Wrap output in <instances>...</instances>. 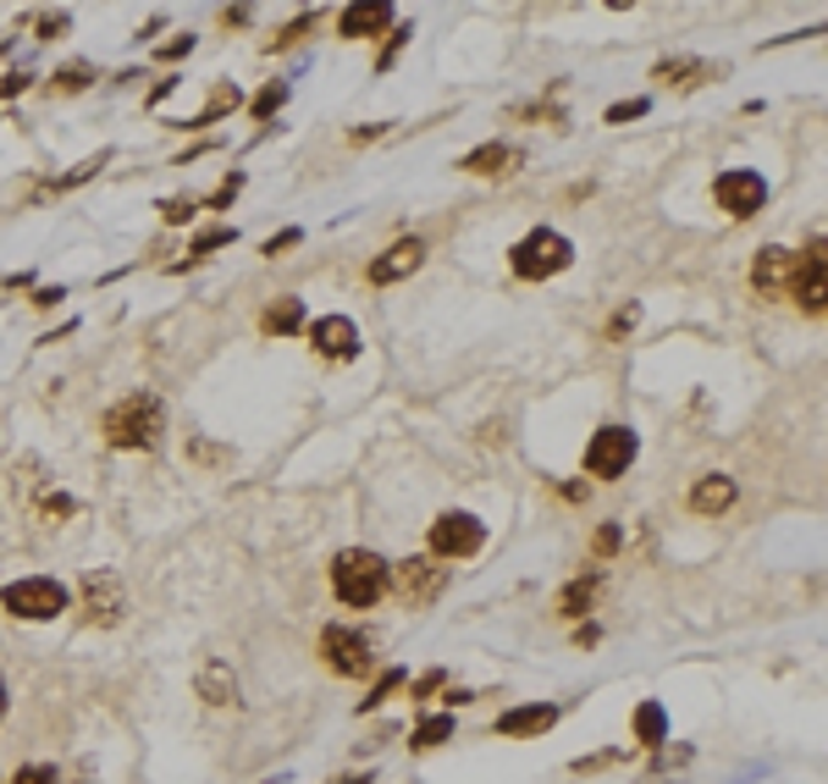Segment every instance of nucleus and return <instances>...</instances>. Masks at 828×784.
Segmentation results:
<instances>
[{"instance_id":"nucleus-1","label":"nucleus","mask_w":828,"mask_h":784,"mask_svg":"<svg viewBox=\"0 0 828 784\" xmlns=\"http://www.w3.org/2000/svg\"><path fill=\"white\" fill-rule=\"evenodd\" d=\"M161 432H166V404L155 392H128V399L111 404L106 421H100V437L122 454H150L161 443Z\"/></svg>"},{"instance_id":"nucleus-2","label":"nucleus","mask_w":828,"mask_h":784,"mask_svg":"<svg viewBox=\"0 0 828 784\" xmlns=\"http://www.w3.org/2000/svg\"><path fill=\"white\" fill-rule=\"evenodd\" d=\"M331 591L342 608H375L386 597V558L370 547H342L331 558Z\"/></svg>"},{"instance_id":"nucleus-3","label":"nucleus","mask_w":828,"mask_h":784,"mask_svg":"<svg viewBox=\"0 0 828 784\" xmlns=\"http://www.w3.org/2000/svg\"><path fill=\"white\" fill-rule=\"evenodd\" d=\"M509 265H514L520 282H553L558 271L575 265V243H569L564 232H553V227H536V232H525V238L509 249Z\"/></svg>"},{"instance_id":"nucleus-4","label":"nucleus","mask_w":828,"mask_h":784,"mask_svg":"<svg viewBox=\"0 0 828 784\" xmlns=\"http://www.w3.org/2000/svg\"><path fill=\"white\" fill-rule=\"evenodd\" d=\"M448 580H454V569L437 564L432 553H414V558H403V564H386V591H392L403 608H432V602L448 591Z\"/></svg>"},{"instance_id":"nucleus-5","label":"nucleus","mask_w":828,"mask_h":784,"mask_svg":"<svg viewBox=\"0 0 828 784\" xmlns=\"http://www.w3.org/2000/svg\"><path fill=\"white\" fill-rule=\"evenodd\" d=\"M0 608H7L12 619H29V624H51V619H62V613L73 608V597H67V586H62V580H51V575H29V580L0 586Z\"/></svg>"},{"instance_id":"nucleus-6","label":"nucleus","mask_w":828,"mask_h":784,"mask_svg":"<svg viewBox=\"0 0 828 784\" xmlns=\"http://www.w3.org/2000/svg\"><path fill=\"white\" fill-rule=\"evenodd\" d=\"M432 558L437 564H459V558H476L481 547H487V525L476 520V514H465V509H448V514H437L432 520Z\"/></svg>"},{"instance_id":"nucleus-7","label":"nucleus","mask_w":828,"mask_h":784,"mask_svg":"<svg viewBox=\"0 0 828 784\" xmlns=\"http://www.w3.org/2000/svg\"><path fill=\"white\" fill-rule=\"evenodd\" d=\"M78 602H84V619L100 624V630H111V624L128 619V586H122L117 569H89L78 580Z\"/></svg>"},{"instance_id":"nucleus-8","label":"nucleus","mask_w":828,"mask_h":784,"mask_svg":"<svg viewBox=\"0 0 828 784\" xmlns=\"http://www.w3.org/2000/svg\"><path fill=\"white\" fill-rule=\"evenodd\" d=\"M320 657H326V668L342 674V679H364V674L375 668L370 635L353 630V624H326V630H320Z\"/></svg>"},{"instance_id":"nucleus-9","label":"nucleus","mask_w":828,"mask_h":784,"mask_svg":"<svg viewBox=\"0 0 828 784\" xmlns=\"http://www.w3.org/2000/svg\"><path fill=\"white\" fill-rule=\"evenodd\" d=\"M635 454H641V437H635L630 426H602V432L586 443V470L602 476V481H619V476L635 465Z\"/></svg>"},{"instance_id":"nucleus-10","label":"nucleus","mask_w":828,"mask_h":784,"mask_svg":"<svg viewBox=\"0 0 828 784\" xmlns=\"http://www.w3.org/2000/svg\"><path fill=\"white\" fill-rule=\"evenodd\" d=\"M712 205H718L723 216L745 221V216H756V210L767 205V183H762L756 172H745V166H729V172H718V183H712Z\"/></svg>"},{"instance_id":"nucleus-11","label":"nucleus","mask_w":828,"mask_h":784,"mask_svg":"<svg viewBox=\"0 0 828 784\" xmlns=\"http://www.w3.org/2000/svg\"><path fill=\"white\" fill-rule=\"evenodd\" d=\"M789 298H795L811 320L822 315V298H828V254H822V238H811V249H800V254H795Z\"/></svg>"},{"instance_id":"nucleus-12","label":"nucleus","mask_w":828,"mask_h":784,"mask_svg":"<svg viewBox=\"0 0 828 784\" xmlns=\"http://www.w3.org/2000/svg\"><path fill=\"white\" fill-rule=\"evenodd\" d=\"M426 265V243L421 238H397V243H386L375 260H370V282L375 287H392V282H403V276H414V271H421Z\"/></svg>"},{"instance_id":"nucleus-13","label":"nucleus","mask_w":828,"mask_h":784,"mask_svg":"<svg viewBox=\"0 0 828 784\" xmlns=\"http://www.w3.org/2000/svg\"><path fill=\"white\" fill-rule=\"evenodd\" d=\"M397 23V12L386 7V0H353V7L337 12V40H375Z\"/></svg>"},{"instance_id":"nucleus-14","label":"nucleus","mask_w":828,"mask_h":784,"mask_svg":"<svg viewBox=\"0 0 828 784\" xmlns=\"http://www.w3.org/2000/svg\"><path fill=\"white\" fill-rule=\"evenodd\" d=\"M309 348L320 353V359H353L359 353V326L348 320V315H320V320H309Z\"/></svg>"},{"instance_id":"nucleus-15","label":"nucleus","mask_w":828,"mask_h":784,"mask_svg":"<svg viewBox=\"0 0 828 784\" xmlns=\"http://www.w3.org/2000/svg\"><path fill=\"white\" fill-rule=\"evenodd\" d=\"M789 271H795V254L778 249V243H767V249H756V260H751V287H756L762 298H778V293H789Z\"/></svg>"},{"instance_id":"nucleus-16","label":"nucleus","mask_w":828,"mask_h":784,"mask_svg":"<svg viewBox=\"0 0 828 784\" xmlns=\"http://www.w3.org/2000/svg\"><path fill=\"white\" fill-rule=\"evenodd\" d=\"M194 690H199L210 707H238V674H232V663H227V657H205V663L194 668Z\"/></svg>"},{"instance_id":"nucleus-17","label":"nucleus","mask_w":828,"mask_h":784,"mask_svg":"<svg viewBox=\"0 0 828 784\" xmlns=\"http://www.w3.org/2000/svg\"><path fill=\"white\" fill-rule=\"evenodd\" d=\"M558 723V707L553 701H525V707H509L498 718V734L503 740H525V734H547Z\"/></svg>"},{"instance_id":"nucleus-18","label":"nucleus","mask_w":828,"mask_h":784,"mask_svg":"<svg viewBox=\"0 0 828 784\" xmlns=\"http://www.w3.org/2000/svg\"><path fill=\"white\" fill-rule=\"evenodd\" d=\"M734 498H740V487H734L729 476H701V481L690 487V514L718 520V514H729V509H734Z\"/></svg>"},{"instance_id":"nucleus-19","label":"nucleus","mask_w":828,"mask_h":784,"mask_svg":"<svg viewBox=\"0 0 828 784\" xmlns=\"http://www.w3.org/2000/svg\"><path fill=\"white\" fill-rule=\"evenodd\" d=\"M652 78H657L663 89H696V84H707V78H723V67L696 62V56H674V62H657Z\"/></svg>"},{"instance_id":"nucleus-20","label":"nucleus","mask_w":828,"mask_h":784,"mask_svg":"<svg viewBox=\"0 0 828 784\" xmlns=\"http://www.w3.org/2000/svg\"><path fill=\"white\" fill-rule=\"evenodd\" d=\"M520 166V150H509V144H476L465 161H459V172H470V177H509Z\"/></svg>"},{"instance_id":"nucleus-21","label":"nucleus","mask_w":828,"mask_h":784,"mask_svg":"<svg viewBox=\"0 0 828 784\" xmlns=\"http://www.w3.org/2000/svg\"><path fill=\"white\" fill-rule=\"evenodd\" d=\"M304 326V298H276L265 315H260V331H271V337H287V331H298Z\"/></svg>"},{"instance_id":"nucleus-22","label":"nucleus","mask_w":828,"mask_h":784,"mask_svg":"<svg viewBox=\"0 0 828 784\" xmlns=\"http://www.w3.org/2000/svg\"><path fill=\"white\" fill-rule=\"evenodd\" d=\"M591 602H597V575H580V580H569V586L558 591V613H564V619H586Z\"/></svg>"},{"instance_id":"nucleus-23","label":"nucleus","mask_w":828,"mask_h":784,"mask_svg":"<svg viewBox=\"0 0 828 784\" xmlns=\"http://www.w3.org/2000/svg\"><path fill=\"white\" fill-rule=\"evenodd\" d=\"M635 740H641V745H663V740H668V712H663V701H641V707H635Z\"/></svg>"},{"instance_id":"nucleus-24","label":"nucleus","mask_w":828,"mask_h":784,"mask_svg":"<svg viewBox=\"0 0 828 784\" xmlns=\"http://www.w3.org/2000/svg\"><path fill=\"white\" fill-rule=\"evenodd\" d=\"M227 111H238V89H227V84H221V89L210 95V106H205L199 117H188V122H172V128H210V122H221Z\"/></svg>"},{"instance_id":"nucleus-25","label":"nucleus","mask_w":828,"mask_h":784,"mask_svg":"<svg viewBox=\"0 0 828 784\" xmlns=\"http://www.w3.org/2000/svg\"><path fill=\"white\" fill-rule=\"evenodd\" d=\"M443 740H454V712H437V718H426L421 729L408 734L414 751H432V745H443Z\"/></svg>"},{"instance_id":"nucleus-26","label":"nucleus","mask_w":828,"mask_h":784,"mask_svg":"<svg viewBox=\"0 0 828 784\" xmlns=\"http://www.w3.org/2000/svg\"><path fill=\"white\" fill-rule=\"evenodd\" d=\"M408 40H414V29H408V23H392V29H386V45H381V56H375V73H392L397 56L408 51Z\"/></svg>"},{"instance_id":"nucleus-27","label":"nucleus","mask_w":828,"mask_h":784,"mask_svg":"<svg viewBox=\"0 0 828 784\" xmlns=\"http://www.w3.org/2000/svg\"><path fill=\"white\" fill-rule=\"evenodd\" d=\"M89 84H95V67H84V62H78V67H62V73L45 84V95H84Z\"/></svg>"},{"instance_id":"nucleus-28","label":"nucleus","mask_w":828,"mask_h":784,"mask_svg":"<svg viewBox=\"0 0 828 784\" xmlns=\"http://www.w3.org/2000/svg\"><path fill=\"white\" fill-rule=\"evenodd\" d=\"M282 106H287V84H276V78H271V84H265V89L249 100V117H254V122H271Z\"/></svg>"},{"instance_id":"nucleus-29","label":"nucleus","mask_w":828,"mask_h":784,"mask_svg":"<svg viewBox=\"0 0 828 784\" xmlns=\"http://www.w3.org/2000/svg\"><path fill=\"white\" fill-rule=\"evenodd\" d=\"M227 243H238V232H232V227H210V232H199V238L188 243V265H194L199 254H210V249H227Z\"/></svg>"},{"instance_id":"nucleus-30","label":"nucleus","mask_w":828,"mask_h":784,"mask_svg":"<svg viewBox=\"0 0 828 784\" xmlns=\"http://www.w3.org/2000/svg\"><path fill=\"white\" fill-rule=\"evenodd\" d=\"M397 685H408V674H403V668H386V674L375 679V690H370V696L359 701V712H370V707H381V701H386V696H392Z\"/></svg>"},{"instance_id":"nucleus-31","label":"nucleus","mask_w":828,"mask_h":784,"mask_svg":"<svg viewBox=\"0 0 828 784\" xmlns=\"http://www.w3.org/2000/svg\"><path fill=\"white\" fill-rule=\"evenodd\" d=\"M100 166H106V155H95V161H84V166H73V172H67V177H56L51 188H56V194H73V188H78V183H89V177H95Z\"/></svg>"},{"instance_id":"nucleus-32","label":"nucleus","mask_w":828,"mask_h":784,"mask_svg":"<svg viewBox=\"0 0 828 784\" xmlns=\"http://www.w3.org/2000/svg\"><path fill=\"white\" fill-rule=\"evenodd\" d=\"M161 216H166V227H183L199 216V199H161Z\"/></svg>"},{"instance_id":"nucleus-33","label":"nucleus","mask_w":828,"mask_h":784,"mask_svg":"<svg viewBox=\"0 0 828 784\" xmlns=\"http://www.w3.org/2000/svg\"><path fill=\"white\" fill-rule=\"evenodd\" d=\"M12 784H62V773H56L51 762H29V767L12 773Z\"/></svg>"},{"instance_id":"nucleus-34","label":"nucleus","mask_w":828,"mask_h":784,"mask_svg":"<svg viewBox=\"0 0 828 784\" xmlns=\"http://www.w3.org/2000/svg\"><path fill=\"white\" fill-rule=\"evenodd\" d=\"M646 111H652V100H619V106H608V122L624 128V122H635V117H646Z\"/></svg>"},{"instance_id":"nucleus-35","label":"nucleus","mask_w":828,"mask_h":784,"mask_svg":"<svg viewBox=\"0 0 828 784\" xmlns=\"http://www.w3.org/2000/svg\"><path fill=\"white\" fill-rule=\"evenodd\" d=\"M40 514H45V520H67V514H73V498H67V492H45V498H40Z\"/></svg>"},{"instance_id":"nucleus-36","label":"nucleus","mask_w":828,"mask_h":784,"mask_svg":"<svg viewBox=\"0 0 828 784\" xmlns=\"http://www.w3.org/2000/svg\"><path fill=\"white\" fill-rule=\"evenodd\" d=\"M309 29H315V18H298V23H293V29H282V34H276V40H271V51H287V45H298V40H304V34H309Z\"/></svg>"},{"instance_id":"nucleus-37","label":"nucleus","mask_w":828,"mask_h":784,"mask_svg":"<svg viewBox=\"0 0 828 784\" xmlns=\"http://www.w3.org/2000/svg\"><path fill=\"white\" fill-rule=\"evenodd\" d=\"M238 188H243V172H232V177H227V183H221L205 205H210V210H221V205H232V199H238Z\"/></svg>"},{"instance_id":"nucleus-38","label":"nucleus","mask_w":828,"mask_h":784,"mask_svg":"<svg viewBox=\"0 0 828 784\" xmlns=\"http://www.w3.org/2000/svg\"><path fill=\"white\" fill-rule=\"evenodd\" d=\"M298 243H304V232H298V227H287V232H276V238H265V249H260V254H271V260H276L282 249H298Z\"/></svg>"},{"instance_id":"nucleus-39","label":"nucleus","mask_w":828,"mask_h":784,"mask_svg":"<svg viewBox=\"0 0 828 784\" xmlns=\"http://www.w3.org/2000/svg\"><path fill=\"white\" fill-rule=\"evenodd\" d=\"M635 320H641V304H624V309L613 315V326H608V337H624V331H635Z\"/></svg>"},{"instance_id":"nucleus-40","label":"nucleus","mask_w":828,"mask_h":784,"mask_svg":"<svg viewBox=\"0 0 828 784\" xmlns=\"http://www.w3.org/2000/svg\"><path fill=\"white\" fill-rule=\"evenodd\" d=\"M619 542H624V531H619V525H602V531H597V558H613Z\"/></svg>"},{"instance_id":"nucleus-41","label":"nucleus","mask_w":828,"mask_h":784,"mask_svg":"<svg viewBox=\"0 0 828 784\" xmlns=\"http://www.w3.org/2000/svg\"><path fill=\"white\" fill-rule=\"evenodd\" d=\"M194 51V34H183V40H172V45H161V62H183Z\"/></svg>"},{"instance_id":"nucleus-42","label":"nucleus","mask_w":828,"mask_h":784,"mask_svg":"<svg viewBox=\"0 0 828 784\" xmlns=\"http://www.w3.org/2000/svg\"><path fill=\"white\" fill-rule=\"evenodd\" d=\"M29 89V73H12V78H0V100H12V95H23Z\"/></svg>"},{"instance_id":"nucleus-43","label":"nucleus","mask_w":828,"mask_h":784,"mask_svg":"<svg viewBox=\"0 0 828 784\" xmlns=\"http://www.w3.org/2000/svg\"><path fill=\"white\" fill-rule=\"evenodd\" d=\"M443 685H448V674H443V668H432L421 685H414V696H432V690H443Z\"/></svg>"},{"instance_id":"nucleus-44","label":"nucleus","mask_w":828,"mask_h":784,"mask_svg":"<svg viewBox=\"0 0 828 784\" xmlns=\"http://www.w3.org/2000/svg\"><path fill=\"white\" fill-rule=\"evenodd\" d=\"M56 34H67V12H56V18L40 23V40H56Z\"/></svg>"},{"instance_id":"nucleus-45","label":"nucleus","mask_w":828,"mask_h":784,"mask_svg":"<svg viewBox=\"0 0 828 784\" xmlns=\"http://www.w3.org/2000/svg\"><path fill=\"white\" fill-rule=\"evenodd\" d=\"M188 454H194V459H205V465H221V459H232V454H221V448H210V443H194Z\"/></svg>"},{"instance_id":"nucleus-46","label":"nucleus","mask_w":828,"mask_h":784,"mask_svg":"<svg viewBox=\"0 0 828 784\" xmlns=\"http://www.w3.org/2000/svg\"><path fill=\"white\" fill-rule=\"evenodd\" d=\"M597 641H602L597 624H580V630H575V646H597Z\"/></svg>"},{"instance_id":"nucleus-47","label":"nucleus","mask_w":828,"mask_h":784,"mask_svg":"<svg viewBox=\"0 0 828 784\" xmlns=\"http://www.w3.org/2000/svg\"><path fill=\"white\" fill-rule=\"evenodd\" d=\"M56 298H67V293H62V287H40V293H34V304H40V309H51Z\"/></svg>"},{"instance_id":"nucleus-48","label":"nucleus","mask_w":828,"mask_h":784,"mask_svg":"<svg viewBox=\"0 0 828 784\" xmlns=\"http://www.w3.org/2000/svg\"><path fill=\"white\" fill-rule=\"evenodd\" d=\"M381 133H386V128H353L348 139H353V144H370V139H381Z\"/></svg>"},{"instance_id":"nucleus-49","label":"nucleus","mask_w":828,"mask_h":784,"mask_svg":"<svg viewBox=\"0 0 828 784\" xmlns=\"http://www.w3.org/2000/svg\"><path fill=\"white\" fill-rule=\"evenodd\" d=\"M331 784H370V773H348V778H331Z\"/></svg>"},{"instance_id":"nucleus-50","label":"nucleus","mask_w":828,"mask_h":784,"mask_svg":"<svg viewBox=\"0 0 828 784\" xmlns=\"http://www.w3.org/2000/svg\"><path fill=\"white\" fill-rule=\"evenodd\" d=\"M0 718H7V679H0Z\"/></svg>"}]
</instances>
